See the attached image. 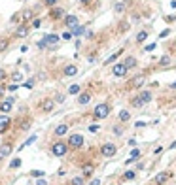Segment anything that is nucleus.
Segmentation results:
<instances>
[{
    "mask_svg": "<svg viewBox=\"0 0 176 185\" xmlns=\"http://www.w3.org/2000/svg\"><path fill=\"white\" fill-rule=\"evenodd\" d=\"M110 113H112V106L108 102H101L93 108V121H101V119H106Z\"/></svg>",
    "mask_w": 176,
    "mask_h": 185,
    "instance_id": "f257e3e1",
    "label": "nucleus"
},
{
    "mask_svg": "<svg viewBox=\"0 0 176 185\" xmlns=\"http://www.w3.org/2000/svg\"><path fill=\"white\" fill-rule=\"evenodd\" d=\"M64 142H67V146H68L70 151H78V149L83 147L85 140H83V136H82L80 132H72V134H68V138L64 140Z\"/></svg>",
    "mask_w": 176,
    "mask_h": 185,
    "instance_id": "f03ea898",
    "label": "nucleus"
},
{
    "mask_svg": "<svg viewBox=\"0 0 176 185\" xmlns=\"http://www.w3.org/2000/svg\"><path fill=\"white\" fill-rule=\"evenodd\" d=\"M49 149H51V155H53V157H61V159L67 157L68 151H70L68 146H67V142H64V140H61V138L57 140V142H53Z\"/></svg>",
    "mask_w": 176,
    "mask_h": 185,
    "instance_id": "7ed1b4c3",
    "label": "nucleus"
},
{
    "mask_svg": "<svg viewBox=\"0 0 176 185\" xmlns=\"http://www.w3.org/2000/svg\"><path fill=\"white\" fill-rule=\"evenodd\" d=\"M61 42V36L57 34H46L40 42H38V47L44 49V47H51V46H57V43Z\"/></svg>",
    "mask_w": 176,
    "mask_h": 185,
    "instance_id": "20e7f679",
    "label": "nucleus"
},
{
    "mask_svg": "<svg viewBox=\"0 0 176 185\" xmlns=\"http://www.w3.org/2000/svg\"><path fill=\"white\" fill-rule=\"evenodd\" d=\"M98 151H101V155H102V157L112 159V157H116V153H117V146L112 144V142H106V144H102L101 147H98Z\"/></svg>",
    "mask_w": 176,
    "mask_h": 185,
    "instance_id": "39448f33",
    "label": "nucleus"
},
{
    "mask_svg": "<svg viewBox=\"0 0 176 185\" xmlns=\"http://www.w3.org/2000/svg\"><path fill=\"white\" fill-rule=\"evenodd\" d=\"M12 151H13V140H6V142H2L0 144V161L10 157Z\"/></svg>",
    "mask_w": 176,
    "mask_h": 185,
    "instance_id": "423d86ee",
    "label": "nucleus"
},
{
    "mask_svg": "<svg viewBox=\"0 0 176 185\" xmlns=\"http://www.w3.org/2000/svg\"><path fill=\"white\" fill-rule=\"evenodd\" d=\"M13 104H15V96H8L6 100H0V113L8 115L13 110Z\"/></svg>",
    "mask_w": 176,
    "mask_h": 185,
    "instance_id": "0eeeda50",
    "label": "nucleus"
},
{
    "mask_svg": "<svg viewBox=\"0 0 176 185\" xmlns=\"http://www.w3.org/2000/svg\"><path fill=\"white\" fill-rule=\"evenodd\" d=\"M12 125H13V119H12V117L0 113V134H6L8 130L12 128Z\"/></svg>",
    "mask_w": 176,
    "mask_h": 185,
    "instance_id": "6e6552de",
    "label": "nucleus"
},
{
    "mask_svg": "<svg viewBox=\"0 0 176 185\" xmlns=\"http://www.w3.org/2000/svg\"><path fill=\"white\" fill-rule=\"evenodd\" d=\"M127 74H129V70L125 68L123 62H116L112 66V76L114 78H127Z\"/></svg>",
    "mask_w": 176,
    "mask_h": 185,
    "instance_id": "1a4fd4ad",
    "label": "nucleus"
},
{
    "mask_svg": "<svg viewBox=\"0 0 176 185\" xmlns=\"http://www.w3.org/2000/svg\"><path fill=\"white\" fill-rule=\"evenodd\" d=\"M63 23H64V27H67L68 30H74L76 27L80 25V19H78V15H64Z\"/></svg>",
    "mask_w": 176,
    "mask_h": 185,
    "instance_id": "9d476101",
    "label": "nucleus"
},
{
    "mask_svg": "<svg viewBox=\"0 0 176 185\" xmlns=\"http://www.w3.org/2000/svg\"><path fill=\"white\" fill-rule=\"evenodd\" d=\"M29 34H30V27H29L27 23H21V25L15 28V32H13L15 38H27Z\"/></svg>",
    "mask_w": 176,
    "mask_h": 185,
    "instance_id": "9b49d317",
    "label": "nucleus"
},
{
    "mask_svg": "<svg viewBox=\"0 0 176 185\" xmlns=\"http://www.w3.org/2000/svg\"><path fill=\"white\" fill-rule=\"evenodd\" d=\"M78 66L76 64H64L63 66V76L64 78H74V76H78Z\"/></svg>",
    "mask_w": 176,
    "mask_h": 185,
    "instance_id": "f8f14e48",
    "label": "nucleus"
},
{
    "mask_svg": "<svg viewBox=\"0 0 176 185\" xmlns=\"http://www.w3.org/2000/svg\"><path fill=\"white\" fill-rule=\"evenodd\" d=\"M64 9L63 8H57V6H53L51 8V12H49V19L51 21H61V19H64Z\"/></svg>",
    "mask_w": 176,
    "mask_h": 185,
    "instance_id": "ddd939ff",
    "label": "nucleus"
},
{
    "mask_svg": "<svg viewBox=\"0 0 176 185\" xmlns=\"http://www.w3.org/2000/svg\"><path fill=\"white\" fill-rule=\"evenodd\" d=\"M146 81V76H138V78H133L129 83H127V89H140Z\"/></svg>",
    "mask_w": 176,
    "mask_h": 185,
    "instance_id": "4468645a",
    "label": "nucleus"
},
{
    "mask_svg": "<svg viewBox=\"0 0 176 185\" xmlns=\"http://www.w3.org/2000/svg\"><path fill=\"white\" fill-rule=\"evenodd\" d=\"M53 110H55V102H53L51 98H46V100L40 102V112H44V113H51Z\"/></svg>",
    "mask_w": 176,
    "mask_h": 185,
    "instance_id": "2eb2a0df",
    "label": "nucleus"
},
{
    "mask_svg": "<svg viewBox=\"0 0 176 185\" xmlns=\"http://www.w3.org/2000/svg\"><path fill=\"white\" fill-rule=\"evenodd\" d=\"M91 98H93L91 91H82V93L78 94V104H80V106H87V104L91 102Z\"/></svg>",
    "mask_w": 176,
    "mask_h": 185,
    "instance_id": "dca6fc26",
    "label": "nucleus"
},
{
    "mask_svg": "<svg viewBox=\"0 0 176 185\" xmlns=\"http://www.w3.org/2000/svg\"><path fill=\"white\" fill-rule=\"evenodd\" d=\"M68 123H61V125H57L55 127V130H53V136H57V138H61V136H67L68 134Z\"/></svg>",
    "mask_w": 176,
    "mask_h": 185,
    "instance_id": "f3484780",
    "label": "nucleus"
},
{
    "mask_svg": "<svg viewBox=\"0 0 176 185\" xmlns=\"http://www.w3.org/2000/svg\"><path fill=\"white\" fill-rule=\"evenodd\" d=\"M138 98L142 100V104L146 106V104H150V102H151V98H153V93H151L150 89H142V91L138 93Z\"/></svg>",
    "mask_w": 176,
    "mask_h": 185,
    "instance_id": "a211bd4d",
    "label": "nucleus"
},
{
    "mask_svg": "<svg viewBox=\"0 0 176 185\" xmlns=\"http://www.w3.org/2000/svg\"><path fill=\"white\" fill-rule=\"evenodd\" d=\"M169 178H170V172H167V170H165V172H159L157 176L153 178V183H155V185H165Z\"/></svg>",
    "mask_w": 176,
    "mask_h": 185,
    "instance_id": "6ab92c4d",
    "label": "nucleus"
},
{
    "mask_svg": "<svg viewBox=\"0 0 176 185\" xmlns=\"http://www.w3.org/2000/svg\"><path fill=\"white\" fill-rule=\"evenodd\" d=\"M121 62L125 64V68H127V70L136 68V66H138V61H136V57H133V55H127V57H125V61H121Z\"/></svg>",
    "mask_w": 176,
    "mask_h": 185,
    "instance_id": "aec40b11",
    "label": "nucleus"
},
{
    "mask_svg": "<svg viewBox=\"0 0 176 185\" xmlns=\"http://www.w3.org/2000/svg\"><path fill=\"white\" fill-rule=\"evenodd\" d=\"M121 55H123V49H119V51L112 53V55H110V57H108V59L104 61V64H114V62H116V61H117L119 57H121Z\"/></svg>",
    "mask_w": 176,
    "mask_h": 185,
    "instance_id": "412c9836",
    "label": "nucleus"
},
{
    "mask_svg": "<svg viewBox=\"0 0 176 185\" xmlns=\"http://www.w3.org/2000/svg\"><path fill=\"white\" fill-rule=\"evenodd\" d=\"M117 119H119L121 123H127V121H131V112H129V110H121V112L117 113Z\"/></svg>",
    "mask_w": 176,
    "mask_h": 185,
    "instance_id": "4be33fe9",
    "label": "nucleus"
},
{
    "mask_svg": "<svg viewBox=\"0 0 176 185\" xmlns=\"http://www.w3.org/2000/svg\"><path fill=\"white\" fill-rule=\"evenodd\" d=\"M121 179H123V181H133V179H136V172H135V170H127V172H123Z\"/></svg>",
    "mask_w": 176,
    "mask_h": 185,
    "instance_id": "5701e85b",
    "label": "nucleus"
},
{
    "mask_svg": "<svg viewBox=\"0 0 176 185\" xmlns=\"http://www.w3.org/2000/svg\"><path fill=\"white\" fill-rule=\"evenodd\" d=\"M148 36H150L148 30H140L138 34H136V43H144V42L148 40Z\"/></svg>",
    "mask_w": 176,
    "mask_h": 185,
    "instance_id": "b1692460",
    "label": "nucleus"
},
{
    "mask_svg": "<svg viewBox=\"0 0 176 185\" xmlns=\"http://www.w3.org/2000/svg\"><path fill=\"white\" fill-rule=\"evenodd\" d=\"M32 17H34V15H32V12H30V9H25V12L21 13V21H23V23H27V21H30Z\"/></svg>",
    "mask_w": 176,
    "mask_h": 185,
    "instance_id": "393cba45",
    "label": "nucleus"
},
{
    "mask_svg": "<svg viewBox=\"0 0 176 185\" xmlns=\"http://www.w3.org/2000/svg\"><path fill=\"white\" fill-rule=\"evenodd\" d=\"M82 93V87L78 85V83H76V85H70L68 87V94H80Z\"/></svg>",
    "mask_w": 176,
    "mask_h": 185,
    "instance_id": "a878e982",
    "label": "nucleus"
},
{
    "mask_svg": "<svg viewBox=\"0 0 176 185\" xmlns=\"http://www.w3.org/2000/svg\"><path fill=\"white\" fill-rule=\"evenodd\" d=\"M72 32V36H82V34H85V27H82V25H78L74 30H70Z\"/></svg>",
    "mask_w": 176,
    "mask_h": 185,
    "instance_id": "bb28decb",
    "label": "nucleus"
},
{
    "mask_svg": "<svg viewBox=\"0 0 176 185\" xmlns=\"http://www.w3.org/2000/svg\"><path fill=\"white\" fill-rule=\"evenodd\" d=\"M21 162H23V161H21L19 157H15L12 162H10V168H12V170H17V168H21Z\"/></svg>",
    "mask_w": 176,
    "mask_h": 185,
    "instance_id": "cd10ccee",
    "label": "nucleus"
},
{
    "mask_svg": "<svg viewBox=\"0 0 176 185\" xmlns=\"http://www.w3.org/2000/svg\"><path fill=\"white\" fill-rule=\"evenodd\" d=\"M129 102H131V106H133V108H142V106H144V104H142V100L138 98V96H133V98H131Z\"/></svg>",
    "mask_w": 176,
    "mask_h": 185,
    "instance_id": "c85d7f7f",
    "label": "nucleus"
},
{
    "mask_svg": "<svg viewBox=\"0 0 176 185\" xmlns=\"http://www.w3.org/2000/svg\"><path fill=\"white\" fill-rule=\"evenodd\" d=\"M23 78H25V76L21 74V72H13V74H12V80H13V81H17L19 85L23 83Z\"/></svg>",
    "mask_w": 176,
    "mask_h": 185,
    "instance_id": "c756f323",
    "label": "nucleus"
},
{
    "mask_svg": "<svg viewBox=\"0 0 176 185\" xmlns=\"http://www.w3.org/2000/svg\"><path fill=\"white\" fill-rule=\"evenodd\" d=\"M44 176H46V172H44V170H30V178H44Z\"/></svg>",
    "mask_w": 176,
    "mask_h": 185,
    "instance_id": "7c9ffc66",
    "label": "nucleus"
},
{
    "mask_svg": "<svg viewBox=\"0 0 176 185\" xmlns=\"http://www.w3.org/2000/svg\"><path fill=\"white\" fill-rule=\"evenodd\" d=\"M8 46H10V40H8V38H2V40H0V53H4V51L8 49Z\"/></svg>",
    "mask_w": 176,
    "mask_h": 185,
    "instance_id": "2f4dec72",
    "label": "nucleus"
},
{
    "mask_svg": "<svg viewBox=\"0 0 176 185\" xmlns=\"http://www.w3.org/2000/svg\"><path fill=\"white\" fill-rule=\"evenodd\" d=\"M70 185H85V178H82V176H78V178H72Z\"/></svg>",
    "mask_w": 176,
    "mask_h": 185,
    "instance_id": "473e14b6",
    "label": "nucleus"
},
{
    "mask_svg": "<svg viewBox=\"0 0 176 185\" xmlns=\"http://www.w3.org/2000/svg\"><path fill=\"white\" fill-rule=\"evenodd\" d=\"M169 64H170V57L169 55H165V57L159 59V66H169Z\"/></svg>",
    "mask_w": 176,
    "mask_h": 185,
    "instance_id": "72a5a7b5",
    "label": "nucleus"
},
{
    "mask_svg": "<svg viewBox=\"0 0 176 185\" xmlns=\"http://www.w3.org/2000/svg\"><path fill=\"white\" fill-rule=\"evenodd\" d=\"M36 142V136H30V138H27L25 140V144H21V147L19 149H23V147H27V146H30V144H34Z\"/></svg>",
    "mask_w": 176,
    "mask_h": 185,
    "instance_id": "f704fd0d",
    "label": "nucleus"
},
{
    "mask_svg": "<svg viewBox=\"0 0 176 185\" xmlns=\"http://www.w3.org/2000/svg\"><path fill=\"white\" fill-rule=\"evenodd\" d=\"M53 102H55V104H63V102H64V94H61V93H57V94H55V96H53Z\"/></svg>",
    "mask_w": 176,
    "mask_h": 185,
    "instance_id": "c9c22d12",
    "label": "nucleus"
},
{
    "mask_svg": "<svg viewBox=\"0 0 176 185\" xmlns=\"http://www.w3.org/2000/svg\"><path fill=\"white\" fill-rule=\"evenodd\" d=\"M140 155H142V151H140L138 147H135L133 151H131V159H135V161H136V159L140 157Z\"/></svg>",
    "mask_w": 176,
    "mask_h": 185,
    "instance_id": "e433bc0d",
    "label": "nucleus"
},
{
    "mask_svg": "<svg viewBox=\"0 0 176 185\" xmlns=\"http://www.w3.org/2000/svg\"><path fill=\"white\" fill-rule=\"evenodd\" d=\"M21 87H25V89H32V87H34V80H27V81H23V83H21Z\"/></svg>",
    "mask_w": 176,
    "mask_h": 185,
    "instance_id": "4c0bfd02",
    "label": "nucleus"
},
{
    "mask_svg": "<svg viewBox=\"0 0 176 185\" xmlns=\"http://www.w3.org/2000/svg\"><path fill=\"white\" fill-rule=\"evenodd\" d=\"M114 9H116V13H121V12H123V9H125V4H123V2H117Z\"/></svg>",
    "mask_w": 176,
    "mask_h": 185,
    "instance_id": "58836bf2",
    "label": "nucleus"
},
{
    "mask_svg": "<svg viewBox=\"0 0 176 185\" xmlns=\"http://www.w3.org/2000/svg\"><path fill=\"white\" fill-rule=\"evenodd\" d=\"M112 130H114V134H116V136H121V134H123V127H119V125H116Z\"/></svg>",
    "mask_w": 176,
    "mask_h": 185,
    "instance_id": "ea45409f",
    "label": "nucleus"
},
{
    "mask_svg": "<svg viewBox=\"0 0 176 185\" xmlns=\"http://www.w3.org/2000/svg\"><path fill=\"white\" fill-rule=\"evenodd\" d=\"M44 4H46L48 8H53V6L59 4V0H44Z\"/></svg>",
    "mask_w": 176,
    "mask_h": 185,
    "instance_id": "a19ab883",
    "label": "nucleus"
},
{
    "mask_svg": "<svg viewBox=\"0 0 176 185\" xmlns=\"http://www.w3.org/2000/svg\"><path fill=\"white\" fill-rule=\"evenodd\" d=\"M19 87H21L19 83H12V85H10V87H8V91H12V93H15V91L19 89Z\"/></svg>",
    "mask_w": 176,
    "mask_h": 185,
    "instance_id": "79ce46f5",
    "label": "nucleus"
},
{
    "mask_svg": "<svg viewBox=\"0 0 176 185\" xmlns=\"http://www.w3.org/2000/svg\"><path fill=\"white\" fill-rule=\"evenodd\" d=\"M40 25H42V19H34V21H32V28H40Z\"/></svg>",
    "mask_w": 176,
    "mask_h": 185,
    "instance_id": "37998d69",
    "label": "nucleus"
},
{
    "mask_svg": "<svg viewBox=\"0 0 176 185\" xmlns=\"http://www.w3.org/2000/svg\"><path fill=\"white\" fill-rule=\"evenodd\" d=\"M6 78H8V74H6V70H4V68H0V81H4Z\"/></svg>",
    "mask_w": 176,
    "mask_h": 185,
    "instance_id": "c03bdc74",
    "label": "nucleus"
},
{
    "mask_svg": "<svg viewBox=\"0 0 176 185\" xmlns=\"http://www.w3.org/2000/svg\"><path fill=\"white\" fill-rule=\"evenodd\" d=\"M12 23H21V13H15L12 17Z\"/></svg>",
    "mask_w": 176,
    "mask_h": 185,
    "instance_id": "a18cd8bd",
    "label": "nucleus"
},
{
    "mask_svg": "<svg viewBox=\"0 0 176 185\" xmlns=\"http://www.w3.org/2000/svg\"><path fill=\"white\" fill-rule=\"evenodd\" d=\"M63 40H72V32H63Z\"/></svg>",
    "mask_w": 176,
    "mask_h": 185,
    "instance_id": "49530a36",
    "label": "nucleus"
},
{
    "mask_svg": "<svg viewBox=\"0 0 176 185\" xmlns=\"http://www.w3.org/2000/svg\"><path fill=\"white\" fill-rule=\"evenodd\" d=\"M169 34H170V30H169V28H165V30L161 32V34H159V38H167Z\"/></svg>",
    "mask_w": 176,
    "mask_h": 185,
    "instance_id": "de8ad7c7",
    "label": "nucleus"
},
{
    "mask_svg": "<svg viewBox=\"0 0 176 185\" xmlns=\"http://www.w3.org/2000/svg\"><path fill=\"white\" fill-rule=\"evenodd\" d=\"M36 185H48L46 178H38V179H36Z\"/></svg>",
    "mask_w": 176,
    "mask_h": 185,
    "instance_id": "09e8293b",
    "label": "nucleus"
},
{
    "mask_svg": "<svg viewBox=\"0 0 176 185\" xmlns=\"http://www.w3.org/2000/svg\"><path fill=\"white\" fill-rule=\"evenodd\" d=\"M157 46H155V43H150V46H146L144 47V51H153V49H155Z\"/></svg>",
    "mask_w": 176,
    "mask_h": 185,
    "instance_id": "8fccbe9b",
    "label": "nucleus"
},
{
    "mask_svg": "<svg viewBox=\"0 0 176 185\" xmlns=\"http://www.w3.org/2000/svg\"><path fill=\"white\" fill-rule=\"evenodd\" d=\"M89 132H98V125H89Z\"/></svg>",
    "mask_w": 176,
    "mask_h": 185,
    "instance_id": "3c124183",
    "label": "nucleus"
},
{
    "mask_svg": "<svg viewBox=\"0 0 176 185\" xmlns=\"http://www.w3.org/2000/svg\"><path fill=\"white\" fill-rule=\"evenodd\" d=\"M89 185H102V181L98 179V178H95V179H91V183Z\"/></svg>",
    "mask_w": 176,
    "mask_h": 185,
    "instance_id": "603ef678",
    "label": "nucleus"
},
{
    "mask_svg": "<svg viewBox=\"0 0 176 185\" xmlns=\"http://www.w3.org/2000/svg\"><path fill=\"white\" fill-rule=\"evenodd\" d=\"M161 153H163V147H161V146L153 149V155H161Z\"/></svg>",
    "mask_w": 176,
    "mask_h": 185,
    "instance_id": "864d4df0",
    "label": "nucleus"
},
{
    "mask_svg": "<svg viewBox=\"0 0 176 185\" xmlns=\"http://www.w3.org/2000/svg\"><path fill=\"white\" fill-rule=\"evenodd\" d=\"M136 127H138V128H142V127H148V123H146V121H138V123H136Z\"/></svg>",
    "mask_w": 176,
    "mask_h": 185,
    "instance_id": "5fc2aeb1",
    "label": "nucleus"
},
{
    "mask_svg": "<svg viewBox=\"0 0 176 185\" xmlns=\"http://www.w3.org/2000/svg\"><path fill=\"white\" fill-rule=\"evenodd\" d=\"M136 168H138V170H144V168H146V165H144V162H138Z\"/></svg>",
    "mask_w": 176,
    "mask_h": 185,
    "instance_id": "6e6d98bb",
    "label": "nucleus"
},
{
    "mask_svg": "<svg viewBox=\"0 0 176 185\" xmlns=\"http://www.w3.org/2000/svg\"><path fill=\"white\" fill-rule=\"evenodd\" d=\"M172 149H176V140H174V142H172V144L169 146V151H172Z\"/></svg>",
    "mask_w": 176,
    "mask_h": 185,
    "instance_id": "4d7b16f0",
    "label": "nucleus"
},
{
    "mask_svg": "<svg viewBox=\"0 0 176 185\" xmlns=\"http://www.w3.org/2000/svg\"><path fill=\"white\" fill-rule=\"evenodd\" d=\"M80 2H82V4H85V6H87V4H91V2H93V0H80Z\"/></svg>",
    "mask_w": 176,
    "mask_h": 185,
    "instance_id": "13d9d810",
    "label": "nucleus"
},
{
    "mask_svg": "<svg viewBox=\"0 0 176 185\" xmlns=\"http://www.w3.org/2000/svg\"><path fill=\"white\" fill-rule=\"evenodd\" d=\"M169 89H176V81H172V83L169 85Z\"/></svg>",
    "mask_w": 176,
    "mask_h": 185,
    "instance_id": "bf43d9fd",
    "label": "nucleus"
},
{
    "mask_svg": "<svg viewBox=\"0 0 176 185\" xmlns=\"http://www.w3.org/2000/svg\"><path fill=\"white\" fill-rule=\"evenodd\" d=\"M174 47H176V42H174Z\"/></svg>",
    "mask_w": 176,
    "mask_h": 185,
    "instance_id": "052dcab7",
    "label": "nucleus"
},
{
    "mask_svg": "<svg viewBox=\"0 0 176 185\" xmlns=\"http://www.w3.org/2000/svg\"><path fill=\"white\" fill-rule=\"evenodd\" d=\"M0 144H2V142H0Z\"/></svg>",
    "mask_w": 176,
    "mask_h": 185,
    "instance_id": "680f3d73",
    "label": "nucleus"
}]
</instances>
